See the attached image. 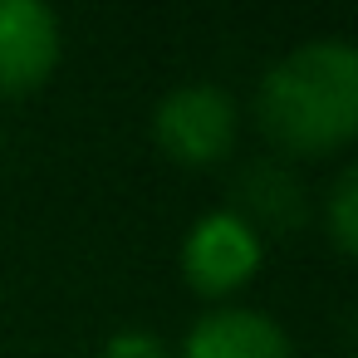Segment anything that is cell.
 Returning a JSON list of instances; mask_svg holds the SVG:
<instances>
[{
  "label": "cell",
  "instance_id": "6da1fadb",
  "mask_svg": "<svg viewBox=\"0 0 358 358\" xmlns=\"http://www.w3.org/2000/svg\"><path fill=\"white\" fill-rule=\"evenodd\" d=\"M255 118L285 157L343 152L358 133V50L338 35L285 50L255 84Z\"/></svg>",
  "mask_w": 358,
  "mask_h": 358
},
{
  "label": "cell",
  "instance_id": "7a4b0ae2",
  "mask_svg": "<svg viewBox=\"0 0 358 358\" xmlns=\"http://www.w3.org/2000/svg\"><path fill=\"white\" fill-rule=\"evenodd\" d=\"M236 133H241V108L231 89H221L216 79L172 84L152 108V143L177 167H211L231 157Z\"/></svg>",
  "mask_w": 358,
  "mask_h": 358
},
{
  "label": "cell",
  "instance_id": "3957f363",
  "mask_svg": "<svg viewBox=\"0 0 358 358\" xmlns=\"http://www.w3.org/2000/svg\"><path fill=\"white\" fill-rule=\"evenodd\" d=\"M260 260H265V236L231 206L201 211L182 236V280L211 299H226L241 285H250Z\"/></svg>",
  "mask_w": 358,
  "mask_h": 358
},
{
  "label": "cell",
  "instance_id": "277c9868",
  "mask_svg": "<svg viewBox=\"0 0 358 358\" xmlns=\"http://www.w3.org/2000/svg\"><path fill=\"white\" fill-rule=\"evenodd\" d=\"M59 55L64 30L45 0H0V99H20L50 84Z\"/></svg>",
  "mask_w": 358,
  "mask_h": 358
},
{
  "label": "cell",
  "instance_id": "5b68a950",
  "mask_svg": "<svg viewBox=\"0 0 358 358\" xmlns=\"http://www.w3.org/2000/svg\"><path fill=\"white\" fill-rule=\"evenodd\" d=\"M172 358H299L289 329L250 304H216L206 309Z\"/></svg>",
  "mask_w": 358,
  "mask_h": 358
},
{
  "label": "cell",
  "instance_id": "8992f818",
  "mask_svg": "<svg viewBox=\"0 0 358 358\" xmlns=\"http://www.w3.org/2000/svg\"><path fill=\"white\" fill-rule=\"evenodd\" d=\"M260 236L265 231H294L299 216H304V187L299 177L289 172V162L280 157H255L241 167L236 177V206Z\"/></svg>",
  "mask_w": 358,
  "mask_h": 358
},
{
  "label": "cell",
  "instance_id": "52a82bcc",
  "mask_svg": "<svg viewBox=\"0 0 358 358\" xmlns=\"http://www.w3.org/2000/svg\"><path fill=\"white\" fill-rule=\"evenodd\" d=\"M324 226H329V241L343 255L358 250V167L353 162L334 177V187L324 196Z\"/></svg>",
  "mask_w": 358,
  "mask_h": 358
},
{
  "label": "cell",
  "instance_id": "ba28073f",
  "mask_svg": "<svg viewBox=\"0 0 358 358\" xmlns=\"http://www.w3.org/2000/svg\"><path fill=\"white\" fill-rule=\"evenodd\" d=\"M99 358H172L167 338L152 329H113L99 348Z\"/></svg>",
  "mask_w": 358,
  "mask_h": 358
}]
</instances>
